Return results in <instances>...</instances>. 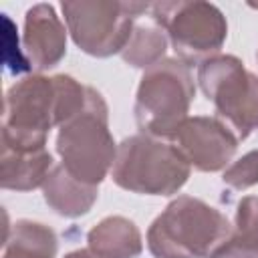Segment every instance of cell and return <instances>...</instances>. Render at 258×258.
Segmentation results:
<instances>
[{
	"label": "cell",
	"mask_w": 258,
	"mask_h": 258,
	"mask_svg": "<svg viewBox=\"0 0 258 258\" xmlns=\"http://www.w3.org/2000/svg\"><path fill=\"white\" fill-rule=\"evenodd\" d=\"M93 91L71 75L34 73L16 81L4 97L2 149H44L48 131L83 113Z\"/></svg>",
	"instance_id": "obj_1"
},
{
	"label": "cell",
	"mask_w": 258,
	"mask_h": 258,
	"mask_svg": "<svg viewBox=\"0 0 258 258\" xmlns=\"http://www.w3.org/2000/svg\"><path fill=\"white\" fill-rule=\"evenodd\" d=\"M234 232L228 218L194 196H177L151 222L147 248L153 258H208Z\"/></svg>",
	"instance_id": "obj_2"
},
{
	"label": "cell",
	"mask_w": 258,
	"mask_h": 258,
	"mask_svg": "<svg viewBox=\"0 0 258 258\" xmlns=\"http://www.w3.org/2000/svg\"><path fill=\"white\" fill-rule=\"evenodd\" d=\"M191 167L169 139L137 133L117 145L113 181L133 194L173 196L189 179Z\"/></svg>",
	"instance_id": "obj_3"
},
{
	"label": "cell",
	"mask_w": 258,
	"mask_h": 258,
	"mask_svg": "<svg viewBox=\"0 0 258 258\" xmlns=\"http://www.w3.org/2000/svg\"><path fill=\"white\" fill-rule=\"evenodd\" d=\"M196 83L189 67L179 58H161L143 71L135 97V123L141 133L169 139L189 117Z\"/></svg>",
	"instance_id": "obj_4"
},
{
	"label": "cell",
	"mask_w": 258,
	"mask_h": 258,
	"mask_svg": "<svg viewBox=\"0 0 258 258\" xmlns=\"http://www.w3.org/2000/svg\"><path fill=\"white\" fill-rule=\"evenodd\" d=\"M56 153L62 167L77 179L97 185L111 173L117 157V143L109 131V107L95 89L89 107L58 127Z\"/></svg>",
	"instance_id": "obj_5"
},
{
	"label": "cell",
	"mask_w": 258,
	"mask_h": 258,
	"mask_svg": "<svg viewBox=\"0 0 258 258\" xmlns=\"http://www.w3.org/2000/svg\"><path fill=\"white\" fill-rule=\"evenodd\" d=\"M198 85L218 119L244 141L258 129V75L234 54H214L198 64Z\"/></svg>",
	"instance_id": "obj_6"
},
{
	"label": "cell",
	"mask_w": 258,
	"mask_h": 258,
	"mask_svg": "<svg viewBox=\"0 0 258 258\" xmlns=\"http://www.w3.org/2000/svg\"><path fill=\"white\" fill-rule=\"evenodd\" d=\"M149 8L151 4L145 2L119 0H75L60 4L73 42L97 58L121 52L135 28V18Z\"/></svg>",
	"instance_id": "obj_7"
},
{
	"label": "cell",
	"mask_w": 258,
	"mask_h": 258,
	"mask_svg": "<svg viewBox=\"0 0 258 258\" xmlns=\"http://www.w3.org/2000/svg\"><path fill=\"white\" fill-rule=\"evenodd\" d=\"M151 20L165 30L177 58L187 67L218 54L228 36V22L216 4L194 0L155 2Z\"/></svg>",
	"instance_id": "obj_8"
},
{
	"label": "cell",
	"mask_w": 258,
	"mask_h": 258,
	"mask_svg": "<svg viewBox=\"0 0 258 258\" xmlns=\"http://www.w3.org/2000/svg\"><path fill=\"white\" fill-rule=\"evenodd\" d=\"M169 141L177 147L189 167L206 173L226 169L240 143L218 117L206 115L187 117Z\"/></svg>",
	"instance_id": "obj_9"
},
{
	"label": "cell",
	"mask_w": 258,
	"mask_h": 258,
	"mask_svg": "<svg viewBox=\"0 0 258 258\" xmlns=\"http://www.w3.org/2000/svg\"><path fill=\"white\" fill-rule=\"evenodd\" d=\"M67 28L52 4H34L24 16V54L32 69L48 71L67 54Z\"/></svg>",
	"instance_id": "obj_10"
},
{
	"label": "cell",
	"mask_w": 258,
	"mask_h": 258,
	"mask_svg": "<svg viewBox=\"0 0 258 258\" xmlns=\"http://www.w3.org/2000/svg\"><path fill=\"white\" fill-rule=\"evenodd\" d=\"M44 202L64 218L85 216L99 198V187L73 177L62 165H54L42 185Z\"/></svg>",
	"instance_id": "obj_11"
},
{
	"label": "cell",
	"mask_w": 258,
	"mask_h": 258,
	"mask_svg": "<svg viewBox=\"0 0 258 258\" xmlns=\"http://www.w3.org/2000/svg\"><path fill=\"white\" fill-rule=\"evenodd\" d=\"M89 250L101 258H137L143 250L141 232L125 216H107L87 232Z\"/></svg>",
	"instance_id": "obj_12"
},
{
	"label": "cell",
	"mask_w": 258,
	"mask_h": 258,
	"mask_svg": "<svg viewBox=\"0 0 258 258\" xmlns=\"http://www.w3.org/2000/svg\"><path fill=\"white\" fill-rule=\"evenodd\" d=\"M52 167V155L46 147L34 151L2 149L0 183L4 189L30 191L44 185Z\"/></svg>",
	"instance_id": "obj_13"
},
{
	"label": "cell",
	"mask_w": 258,
	"mask_h": 258,
	"mask_svg": "<svg viewBox=\"0 0 258 258\" xmlns=\"http://www.w3.org/2000/svg\"><path fill=\"white\" fill-rule=\"evenodd\" d=\"M58 240L52 228L34 220H16L4 236L2 258H54Z\"/></svg>",
	"instance_id": "obj_14"
},
{
	"label": "cell",
	"mask_w": 258,
	"mask_h": 258,
	"mask_svg": "<svg viewBox=\"0 0 258 258\" xmlns=\"http://www.w3.org/2000/svg\"><path fill=\"white\" fill-rule=\"evenodd\" d=\"M167 50V34L163 28L153 24H137L121 50V56L127 64L135 69H149L163 58Z\"/></svg>",
	"instance_id": "obj_15"
},
{
	"label": "cell",
	"mask_w": 258,
	"mask_h": 258,
	"mask_svg": "<svg viewBox=\"0 0 258 258\" xmlns=\"http://www.w3.org/2000/svg\"><path fill=\"white\" fill-rule=\"evenodd\" d=\"M224 185L236 191H244L258 183V149L248 151L234 163H230L222 173Z\"/></svg>",
	"instance_id": "obj_16"
},
{
	"label": "cell",
	"mask_w": 258,
	"mask_h": 258,
	"mask_svg": "<svg viewBox=\"0 0 258 258\" xmlns=\"http://www.w3.org/2000/svg\"><path fill=\"white\" fill-rule=\"evenodd\" d=\"M232 236L258 248V198L256 196H246L240 200Z\"/></svg>",
	"instance_id": "obj_17"
},
{
	"label": "cell",
	"mask_w": 258,
	"mask_h": 258,
	"mask_svg": "<svg viewBox=\"0 0 258 258\" xmlns=\"http://www.w3.org/2000/svg\"><path fill=\"white\" fill-rule=\"evenodd\" d=\"M2 24H4V28H2V54H4V64L10 69V73H14V75H20V73H26V71H30L32 67H30V62H28V58H26V54L20 50V46H18V34H16V28H14V24H12V20L6 16V14H2Z\"/></svg>",
	"instance_id": "obj_18"
},
{
	"label": "cell",
	"mask_w": 258,
	"mask_h": 258,
	"mask_svg": "<svg viewBox=\"0 0 258 258\" xmlns=\"http://www.w3.org/2000/svg\"><path fill=\"white\" fill-rule=\"evenodd\" d=\"M210 258H258V248L238 240L236 236H230L220 248L214 250Z\"/></svg>",
	"instance_id": "obj_19"
},
{
	"label": "cell",
	"mask_w": 258,
	"mask_h": 258,
	"mask_svg": "<svg viewBox=\"0 0 258 258\" xmlns=\"http://www.w3.org/2000/svg\"><path fill=\"white\" fill-rule=\"evenodd\" d=\"M64 258H101V256H97L93 250H89V248H79V250H73V252H69V254H64Z\"/></svg>",
	"instance_id": "obj_20"
},
{
	"label": "cell",
	"mask_w": 258,
	"mask_h": 258,
	"mask_svg": "<svg viewBox=\"0 0 258 258\" xmlns=\"http://www.w3.org/2000/svg\"><path fill=\"white\" fill-rule=\"evenodd\" d=\"M256 58H258V52H256Z\"/></svg>",
	"instance_id": "obj_21"
}]
</instances>
